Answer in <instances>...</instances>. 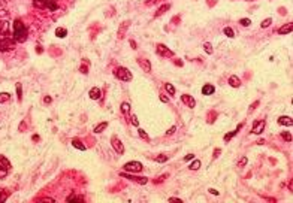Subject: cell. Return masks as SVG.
Here are the masks:
<instances>
[{
    "label": "cell",
    "mask_w": 293,
    "mask_h": 203,
    "mask_svg": "<svg viewBox=\"0 0 293 203\" xmlns=\"http://www.w3.org/2000/svg\"><path fill=\"white\" fill-rule=\"evenodd\" d=\"M181 100H183V103H184L187 108H195V106H196V100H195L192 96H188V94H183V96H181Z\"/></svg>",
    "instance_id": "cell-7"
},
{
    "label": "cell",
    "mask_w": 293,
    "mask_h": 203,
    "mask_svg": "<svg viewBox=\"0 0 293 203\" xmlns=\"http://www.w3.org/2000/svg\"><path fill=\"white\" fill-rule=\"evenodd\" d=\"M39 202H54V199L53 197H42V199H39Z\"/></svg>",
    "instance_id": "cell-43"
},
{
    "label": "cell",
    "mask_w": 293,
    "mask_h": 203,
    "mask_svg": "<svg viewBox=\"0 0 293 203\" xmlns=\"http://www.w3.org/2000/svg\"><path fill=\"white\" fill-rule=\"evenodd\" d=\"M292 30H293V24H292V22H287V24L281 25V27L278 29V33H280V34H289V33H292Z\"/></svg>",
    "instance_id": "cell-13"
},
{
    "label": "cell",
    "mask_w": 293,
    "mask_h": 203,
    "mask_svg": "<svg viewBox=\"0 0 293 203\" xmlns=\"http://www.w3.org/2000/svg\"><path fill=\"white\" fill-rule=\"evenodd\" d=\"M44 102H45V103H51V102H53V99H51L49 96H45V97H44Z\"/></svg>",
    "instance_id": "cell-46"
},
{
    "label": "cell",
    "mask_w": 293,
    "mask_h": 203,
    "mask_svg": "<svg viewBox=\"0 0 293 203\" xmlns=\"http://www.w3.org/2000/svg\"><path fill=\"white\" fill-rule=\"evenodd\" d=\"M214 93H215V87L212 84H205V85L202 87V94L203 96H211Z\"/></svg>",
    "instance_id": "cell-11"
},
{
    "label": "cell",
    "mask_w": 293,
    "mask_h": 203,
    "mask_svg": "<svg viewBox=\"0 0 293 203\" xmlns=\"http://www.w3.org/2000/svg\"><path fill=\"white\" fill-rule=\"evenodd\" d=\"M22 129H25V123H21V124H20V130H22Z\"/></svg>",
    "instance_id": "cell-52"
},
{
    "label": "cell",
    "mask_w": 293,
    "mask_h": 203,
    "mask_svg": "<svg viewBox=\"0 0 293 203\" xmlns=\"http://www.w3.org/2000/svg\"><path fill=\"white\" fill-rule=\"evenodd\" d=\"M108 127V123L106 121H103V123H100V124H97L96 127H94V133H102L105 129Z\"/></svg>",
    "instance_id": "cell-19"
},
{
    "label": "cell",
    "mask_w": 293,
    "mask_h": 203,
    "mask_svg": "<svg viewBox=\"0 0 293 203\" xmlns=\"http://www.w3.org/2000/svg\"><path fill=\"white\" fill-rule=\"evenodd\" d=\"M56 36L60 37V39H63V37H66V36H67V30H66V29H63V27H58V29L56 30Z\"/></svg>",
    "instance_id": "cell-21"
},
{
    "label": "cell",
    "mask_w": 293,
    "mask_h": 203,
    "mask_svg": "<svg viewBox=\"0 0 293 203\" xmlns=\"http://www.w3.org/2000/svg\"><path fill=\"white\" fill-rule=\"evenodd\" d=\"M11 99V94L9 93H0V103H5Z\"/></svg>",
    "instance_id": "cell-28"
},
{
    "label": "cell",
    "mask_w": 293,
    "mask_h": 203,
    "mask_svg": "<svg viewBox=\"0 0 293 203\" xmlns=\"http://www.w3.org/2000/svg\"><path fill=\"white\" fill-rule=\"evenodd\" d=\"M265 120H260V121H254V127H253V133L254 134H260L263 130H265Z\"/></svg>",
    "instance_id": "cell-8"
},
{
    "label": "cell",
    "mask_w": 293,
    "mask_h": 203,
    "mask_svg": "<svg viewBox=\"0 0 293 203\" xmlns=\"http://www.w3.org/2000/svg\"><path fill=\"white\" fill-rule=\"evenodd\" d=\"M242 125H244V124H239V125L236 127V130H233V132H230V133L224 134V137H223V139H224L226 142H227V141H230V139H232V137H233V136H235V134H236V133H238V132H239L241 129H242Z\"/></svg>",
    "instance_id": "cell-16"
},
{
    "label": "cell",
    "mask_w": 293,
    "mask_h": 203,
    "mask_svg": "<svg viewBox=\"0 0 293 203\" xmlns=\"http://www.w3.org/2000/svg\"><path fill=\"white\" fill-rule=\"evenodd\" d=\"M14 39L18 43H22L27 39V29H25V25L20 20H15V22H14Z\"/></svg>",
    "instance_id": "cell-1"
},
{
    "label": "cell",
    "mask_w": 293,
    "mask_h": 203,
    "mask_svg": "<svg viewBox=\"0 0 293 203\" xmlns=\"http://www.w3.org/2000/svg\"><path fill=\"white\" fill-rule=\"evenodd\" d=\"M247 161H248V160H247V157H242V158H241V160L238 161V167H244L245 164H247Z\"/></svg>",
    "instance_id": "cell-35"
},
{
    "label": "cell",
    "mask_w": 293,
    "mask_h": 203,
    "mask_svg": "<svg viewBox=\"0 0 293 203\" xmlns=\"http://www.w3.org/2000/svg\"><path fill=\"white\" fill-rule=\"evenodd\" d=\"M132 124L136 125V127L139 125V121H138V117H136V115H132Z\"/></svg>",
    "instance_id": "cell-40"
},
{
    "label": "cell",
    "mask_w": 293,
    "mask_h": 203,
    "mask_svg": "<svg viewBox=\"0 0 293 203\" xmlns=\"http://www.w3.org/2000/svg\"><path fill=\"white\" fill-rule=\"evenodd\" d=\"M123 178H127V179H130L132 182H135V184H139V185H145L147 182H148V178H145V176H135V175H129V173H126V172H123V173H120Z\"/></svg>",
    "instance_id": "cell-4"
},
{
    "label": "cell",
    "mask_w": 293,
    "mask_h": 203,
    "mask_svg": "<svg viewBox=\"0 0 293 203\" xmlns=\"http://www.w3.org/2000/svg\"><path fill=\"white\" fill-rule=\"evenodd\" d=\"M208 191H209L211 194H215V196H219V194H220V193H219V191H217V190H215V188H209Z\"/></svg>",
    "instance_id": "cell-44"
},
{
    "label": "cell",
    "mask_w": 293,
    "mask_h": 203,
    "mask_svg": "<svg viewBox=\"0 0 293 203\" xmlns=\"http://www.w3.org/2000/svg\"><path fill=\"white\" fill-rule=\"evenodd\" d=\"M123 167H124L126 172H132V173H139L144 169L142 163H139V161H129V163H126Z\"/></svg>",
    "instance_id": "cell-3"
},
{
    "label": "cell",
    "mask_w": 293,
    "mask_h": 203,
    "mask_svg": "<svg viewBox=\"0 0 293 203\" xmlns=\"http://www.w3.org/2000/svg\"><path fill=\"white\" fill-rule=\"evenodd\" d=\"M17 94H18V100L21 102V99H22V91H21V84H17Z\"/></svg>",
    "instance_id": "cell-36"
},
{
    "label": "cell",
    "mask_w": 293,
    "mask_h": 203,
    "mask_svg": "<svg viewBox=\"0 0 293 203\" xmlns=\"http://www.w3.org/2000/svg\"><path fill=\"white\" fill-rule=\"evenodd\" d=\"M160 100L163 102V103H168V97H166V96H163V94H160Z\"/></svg>",
    "instance_id": "cell-47"
},
{
    "label": "cell",
    "mask_w": 293,
    "mask_h": 203,
    "mask_svg": "<svg viewBox=\"0 0 293 203\" xmlns=\"http://www.w3.org/2000/svg\"><path fill=\"white\" fill-rule=\"evenodd\" d=\"M169 200H171V202H180V203H183V200H181V199H178V197H171Z\"/></svg>",
    "instance_id": "cell-49"
},
{
    "label": "cell",
    "mask_w": 293,
    "mask_h": 203,
    "mask_svg": "<svg viewBox=\"0 0 293 203\" xmlns=\"http://www.w3.org/2000/svg\"><path fill=\"white\" fill-rule=\"evenodd\" d=\"M138 64L141 66V69H144V72L150 73L151 72V63L147 58H138Z\"/></svg>",
    "instance_id": "cell-9"
},
{
    "label": "cell",
    "mask_w": 293,
    "mask_h": 203,
    "mask_svg": "<svg viewBox=\"0 0 293 203\" xmlns=\"http://www.w3.org/2000/svg\"><path fill=\"white\" fill-rule=\"evenodd\" d=\"M130 46H132L133 49H136V42H135V41H130Z\"/></svg>",
    "instance_id": "cell-51"
},
{
    "label": "cell",
    "mask_w": 293,
    "mask_h": 203,
    "mask_svg": "<svg viewBox=\"0 0 293 203\" xmlns=\"http://www.w3.org/2000/svg\"><path fill=\"white\" fill-rule=\"evenodd\" d=\"M32 139H33V141H34V142H37V141H41V137H39V136H37V134H33V136H32Z\"/></svg>",
    "instance_id": "cell-50"
},
{
    "label": "cell",
    "mask_w": 293,
    "mask_h": 203,
    "mask_svg": "<svg viewBox=\"0 0 293 203\" xmlns=\"http://www.w3.org/2000/svg\"><path fill=\"white\" fill-rule=\"evenodd\" d=\"M223 33H224L227 37H235V32H233L232 27H224V29H223Z\"/></svg>",
    "instance_id": "cell-25"
},
{
    "label": "cell",
    "mask_w": 293,
    "mask_h": 203,
    "mask_svg": "<svg viewBox=\"0 0 293 203\" xmlns=\"http://www.w3.org/2000/svg\"><path fill=\"white\" fill-rule=\"evenodd\" d=\"M271 24H272V18H266V20H263V21H262L260 27H262V29H266V27H269Z\"/></svg>",
    "instance_id": "cell-31"
},
{
    "label": "cell",
    "mask_w": 293,
    "mask_h": 203,
    "mask_svg": "<svg viewBox=\"0 0 293 203\" xmlns=\"http://www.w3.org/2000/svg\"><path fill=\"white\" fill-rule=\"evenodd\" d=\"M8 196H9V193H8V190H0V203H3V202H6Z\"/></svg>",
    "instance_id": "cell-26"
},
{
    "label": "cell",
    "mask_w": 293,
    "mask_h": 203,
    "mask_svg": "<svg viewBox=\"0 0 293 203\" xmlns=\"http://www.w3.org/2000/svg\"><path fill=\"white\" fill-rule=\"evenodd\" d=\"M33 5L37 9H45L46 8V0H33Z\"/></svg>",
    "instance_id": "cell-18"
},
{
    "label": "cell",
    "mask_w": 293,
    "mask_h": 203,
    "mask_svg": "<svg viewBox=\"0 0 293 203\" xmlns=\"http://www.w3.org/2000/svg\"><path fill=\"white\" fill-rule=\"evenodd\" d=\"M156 52L159 54V55H162V57H174V52L168 48V46H164L163 43H159L157 46H156Z\"/></svg>",
    "instance_id": "cell-6"
},
{
    "label": "cell",
    "mask_w": 293,
    "mask_h": 203,
    "mask_svg": "<svg viewBox=\"0 0 293 203\" xmlns=\"http://www.w3.org/2000/svg\"><path fill=\"white\" fill-rule=\"evenodd\" d=\"M239 24L242 25V27H248V25H251V20H250V18H241V20H239Z\"/></svg>",
    "instance_id": "cell-29"
},
{
    "label": "cell",
    "mask_w": 293,
    "mask_h": 203,
    "mask_svg": "<svg viewBox=\"0 0 293 203\" xmlns=\"http://www.w3.org/2000/svg\"><path fill=\"white\" fill-rule=\"evenodd\" d=\"M214 117H217V113L211 112V113H209V117H208V118H209V120H208V123H214Z\"/></svg>",
    "instance_id": "cell-41"
},
{
    "label": "cell",
    "mask_w": 293,
    "mask_h": 203,
    "mask_svg": "<svg viewBox=\"0 0 293 203\" xmlns=\"http://www.w3.org/2000/svg\"><path fill=\"white\" fill-rule=\"evenodd\" d=\"M229 84H230V87H233V88H239L241 87V79L236 75H232L230 78H229Z\"/></svg>",
    "instance_id": "cell-14"
},
{
    "label": "cell",
    "mask_w": 293,
    "mask_h": 203,
    "mask_svg": "<svg viewBox=\"0 0 293 203\" xmlns=\"http://www.w3.org/2000/svg\"><path fill=\"white\" fill-rule=\"evenodd\" d=\"M281 137L284 139V141H287V142H292V133H290V132H283V133H281Z\"/></svg>",
    "instance_id": "cell-32"
},
{
    "label": "cell",
    "mask_w": 293,
    "mask_h": 203,
    "mask_svg": "<svg viewBox=\"0 0 293 203\" xmlns=\"http://www.w3.org/2000/svg\"><path fill=\"white\" fill-rule=\"evenodd\" d=\"M82 200H84V196H73V194H70V196L66 197V202H82Z\"/></svg>",
    "instance_id": "cell-23"
},
{
    "label": "cell",
    "mask_w": 293,
    "mask_h": 203,
    "mask_svg": "<svg viewBox=\"0 0 293 203\" xmlns=\"http://www.w3.org/2000/svg\"><path fill=\"white\" fill-rule=\"evenodd\" d=\"M72 146H75L76 149H79V151H85V145L81 141H78V139H72Z\"/></svg>",
    "instance_id": "cell-17"
},
{
    "label": "cell",
    "mask_w": 293,
    "mask_h": 203,
    "mask_svg": "<svg viewBox=\"0 0 293 203\" xmlns=\"http://www.w3.org/2000/svg\"><path fill=\"white\" fill-rule=\"evenodd\" d=\"M164 88H166V91H168L171 96L175 94V87H174L172 84H164Z\"/></svg>",
    "instance_id": "cell-30"
},
{
    "label": "cell",
    "mask_w": 293,
    "mask_h": 203,
    "mask_svg": "<svg viewBox=\"0 0 293 203\" xmlns=\"http://www.w3.org/2000/svg\"><path fill=\"white\" fill-rule=\"evenodd\" d=\"M138 133H139V136H141V137L144 139V141H147V142L150 141V136H148V134H147V133H145L142 129H139V130H138Z\"/></svg>",
    "instance_id": "cell-34"
},
{
    "label": "cell",
    "mask_w": 293,
    "mask_h": 203,
    "mask_svg": "<svg viewBox=\"0 0 293 203\" xmlns=\"http://www.w3.org/2000/svg\"><path fill=\"white\" fill-rule=\"evenodd\" d=\"M169 8H171V5H169V3H164V5H162V6L157 9V12H156L154 15H156V17H160V15H163L164 12H168V10H169Z\"/></svg>",
    "instance_id": "cell-15"
},
{
    "label": "cell",
    "mask_w": 293,
    "mask_h": 203,
    "mask_svg": "<svg viewBox=\"0 0 293 203\" xmlns=\"http://www.w3.org/2000/svg\"><path fill=\"white\" fill-rule=\"evenodd\" d=\"M175 132H176V127H175V125H172L171 129H169V130L166 132V134H168V136H171V134H174Z\"/></svg>",
    "instance_id": "cell-39"
},
{
    "label": "cell",
    "mask_w": 293,
    "mask_h": 203,
    "mask_svg": "<svg viewBox=\"0 0 293 203\" xmlns=\"http://www.w3.org/2000/svg\"><path fill=\"white\" fill-rule=\"evenodd\" d=\"M199 167H200V161L199 160H193L192 163H190V166H188L190 170H197Z\"/></svg>",
    "instance_id": "cell-24"
},
{
    "label": "cell",
    "mask_w": 293,
    "mask_h": 203,
    "mask_svg": "<svg viewBox=\"0 0 293 203\" xmlns=\"http://www.w3.org/2000/svg\"><path fill=\"white\" fill-rule=\"evenodd\" d=\"M121 112L124 113V115H129V112H130V103L129 102H123L121 103Z\"/></svg>",
    "instance_id": "cell-22"
},
{
    "label": "cell",
    "mask_w": 293,
    "mask_h": 203,
    "mask_svg": "<svg viewBox=\"0 0 293 203\" xmlns=\"http://www.w3.org/2000/svg\"><path fill=\"white\" fill-rule=\"evenodd\" d=\"M6 175H8V169L0 166V178H6Z\"/></svg>",
    "instance_id": "cell-37"
},
{
    "label": "cell",
    "mask_w": 293,
    "mask_h": 203,
    "mask_svg": "<svg viewBox=\"0 0 293 203\" xmlns=\"http://www.w3.org/2000/svg\"><path fill=\"white\" fill-rule=\"evenodd\" d=\"M111 145H112L114 151H115L117 154H120V155L124 154V145H123V142L120 141L117 136H112V137H111Z\"/></svg>",
    "instance_id": "cell-5"
},
{
    "label": "cell",
    "mask_w": 293,
    "mask_h": 203,
    "mask_svg": "<svg viewBox=\"0 0 293 203\" xmlns=\"http://www.w3.org/2000/svg\"><path fill=\"white\" fill-rule=\"evenodd\" d=\"M156 161H157V163H164V161H168V155H166V154H160V155L156 157Z\"/></svg>",
    "instance_id": "cell-33"
},
{
    "label": "cell",
    "mask_w": 293,
    "mask_h": 203,
    "mask_svg": "<svg viewBox=\"0 0 293 203\" xmlns=\"http://www.w3.org/2000/svg\"><path fill=\"white\" fill-rule=\"evenodd\" d=\"M259 103H260V102H259V100H256V102H254V103H253V105H251V106H250V109H248V112H251V111H254V109H256V108H257V106H259Z\"/></svg>",
    "instance_id": "cell-38"
},
{
    "label": "cell",
    "mask_w": 293,
    "mask_h": 203,
    "mask_svg": "<svg viewBox=\"0 0 293 203\" xmlns=\"http://www.w3.org/2000/svg\"><path fill=\"white\" fill-rule=\"evenodd\" d=\"M114 75H115V78H118L120 81H124V82H129V81H132V72L129 70V69H126V67H118V69H115V72H114Z\"/></svg>",
    "instance_id": "cell-2"
},
{
    "label": "cell",
    "mask_w": 293,
    "mask_h": 203,
    "mask_svg": "<svg viewBox=\"0 0 293 203\" xmlns=\"http://www.w3.org/2000/svg\"><path fill=\"white\" fill-rule=\"evenodd\" d=\"M203 48H205V52H207V54H209V55H211V54L214 52V49H212V45H211L209 42H205V43H203Z\"/></svg>",
    "instance_id": "cell-27"
},
{
    "label": "cell",
    "mask_w": 293,
    "mask_h": 203,
    "mask_svg": "<svg viewBox=\"0 0 293 203\" xmlns=\"http://www.w3.org/2000/svg\"><path fill=\"white\" fill-rule=\"evenodd\" d=\"M277 123H278L280 125H284V127H292V124H293L292 118H290V117H287V115L280 117V118L277 120Z\"/></svg>",
    "instance_id": "cell-12"
},
{
    "label": "cell",
    "mask_w": 293,
    "mask_h": 203,
    "mask_svg": "<svg viewBox=\"0 0 293 203\" xmlns=\"http://www.w3.org/2000/svg\"><path fill=\"white\" fill-rule=\"evenodd\" d=\"M88 96H90L91 100H99L102 97V90H100V88H97V87H93L91 90H90V93H88Z\"/></svg>",
    "instance_id": "cell-10"
},
{
    "label": "cell",
    "mask_w": 293,
    "mask_h": 203,
    "mask_svg": "<svg viewBox=\"0 0 293 203\" xmlns=\"http://www.w3.org/2000/svg\"><path fill=\"white\" fill-rule=\"evenodd\" d=\"M193 158H195V155H193V154H187V155L184 157V160H185V161H188V160H193Z\"/></svg>",
    "instance_id": "cell-45"
},
{
    "label": "cell",
    "mask_w": 293,
    "mask_h": 203,
    "mask_svg": "<svg viewBox=\"0 0 293 203\" xmlns=\"http://www.w3.org/2000/svg\"><path fill=\"white\" fill-rule=\"evenodd\" d=\"M220 152H221V149H220V148H217V149L214 151V157H219V155H220Z\"/></svg>",
    "instance_id": "cell-48"
},
{
    "label": "cell",
    "mask_w": 293,
    "mask_h": 203,
    "mask_svg": "<svg viewBox=\"0 0 293 203\" xmlns=\"http://www.w3.org/2000/svg\"><path fill=\"white\" fill-rule=\"evenodd\" d=\"M79 70H81V73H84V75H87V73H88V67H87V66H84V64L81 66V69H79Z\"/></svg>",
    "instance_id": "cell-42"
},
{
    "label": "cell",
    "mask_w": 293,
    "mask_h": 203,
    "mask_svg": "<svg viewBox=\"0 0 293 203\" xmlns=\"http://www.w3.org/2000/svg\"><path fill=\"white\" fill-rule=\"evenodd\" d=\"M0 166H3V167H6L8 170L11 169V161L5 157V155H0Z\"/></svg>",
    "instance_id": "cell-20"
}]
</instances>
